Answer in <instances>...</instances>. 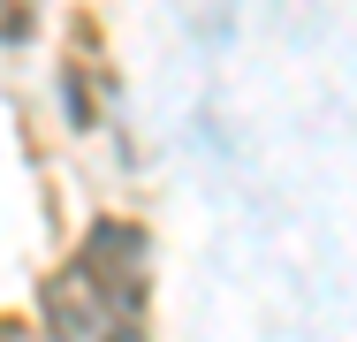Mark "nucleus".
<instances>
[{
    "mask_svg": "<svg viewBox=\"0 0 357 342\" xmlns=\"http://www.w3.org/2000/svg\"><path fill=\"white\" fill-rule=\"evenodd\" d=\"M137 289H144V236L99 221L69 267L46 281L54 342H137Z\"/></svg>",
    "mask_w": 357,
    "mask_h": 342,
    "instance_id": "1",
    "label": "nucleus"
}]
</instances>
